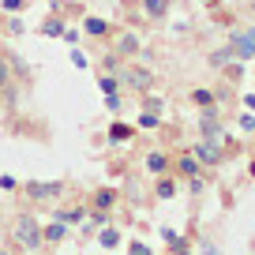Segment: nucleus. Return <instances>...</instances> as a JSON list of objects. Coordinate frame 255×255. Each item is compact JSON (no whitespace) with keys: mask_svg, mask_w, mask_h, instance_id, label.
<instances>
[{"mask_svg":"<svg viewBox=\"0 0 255 255\" xmlns=\"http://www.w3.org/2000/svg\"><path fill=\"white\" fill-rule=\"evenodd\" d=\"M0 87H8V60L0 56Z\"/></svg>","mask_w":255,"mask_h":255,"instance_id":"obj_19","label":"nucleus"},{"mask_svg":"<svg viewBox=\"0 0 255 255\" xmlns=\"http://www.w3.org/2000/svg\"><path fill=\"white\" fill-rule=\"evenodd\" d=\"M229 60H233V49H229V45H225V49H218V53L210 56V64H214V68H222V64H229Z\"/></svg>","mask_w":255,"mask_h":255,"instance_id":"obj_10","label":"nucleus"},{"mask_svg":"<svg viewBox=\"0 0 255 255\" xmlns=\"http://www.w3.org/2000/svg\"><path fill=\"white\" fill-rule=\"evenodd\" d=\"M87 30L90 34H105V23H102V19H87Z\"/></svg>","mask_w":255,"mask_h":255,"instance_id":"obj_18","label":"nucleus"},{"mask_svg":"<svg viewBox=\"0 0 255 255\" xmlns=\"http://www.w3.org/2000/svg\"><path fill=\"white\" fill-rule=\"evenodd\" d=\"M120 75H124L128 87H135V90H146V87H150V72H146V68H124Z\"/></svg>","mask_w":255,"mask_h":255,"instance_id":"obj_4","label":"nucleus"},{"mask_svg":"<svg viewBox=\"0 0 255 255\" xmlns=\"http://www.w3.org/2000/svg\"><path fill=\"white\" fill-rule=\"evenodd\" d=\"M150 15H165V0H143Z\"/></svg>","mask_w":255,"mask_h":255,"instance_id":"obj_16","label":"nucleus"},{"mask_svg":"<svg viewBox=\"0 0 255 255\" xmlns=\"http://www.w3.org/2000/svg\"><path fill=\"white\" fill-rule=\"evenodd\" d=\"M128 255H150V248H146V244H131V252H128Z\"/></svg>","mask_w":255,"mask_h":255,"instance_id":"obj_23","label":"nucleus"},{"mask_svg":"<svg viewBox=\"0 0 255 255\" xmlns=\"http://www.w3.org/2000/svg\"><path fill=\"white\" fill-rule=\"evenodd\" d=\"M158 195H161V199H173V195H176V184L173 180H158Z\"/></svg>","mask_w":255,"mask_h":255,"instance_id":"obj_12","label":"nucleus"},{"mask_svg":"<svg viewBox=\"0 0 255 255\" xmlns=\"http://www.w3.org/2000/svg\"><path fill=\"white\" fill-rule=\"evenodd\" d=\"M195 169H199V165H195V158H180V173L195 176Z\"/></svg>","mask_w":255,"mask_h":255,"instance_id":"obj_17","label":"nucleus"},{"mask_svg":"<svg viewBox=\"0 0 255 255\" xmlns=\"http://www.w3.org/2000/svg\"><path fill=\"white\" fill-rule=\"evenodd\" d=\"M240 128H244V131H255V117H240Z\"/></svg>","mask_w":255,"mask_h":255,"instance_id":"obj_22","label":"nucleus"},{"mask_svg":"<svg viewBox=\"0 0 255 255\" xmlns=\"http://www.w3.org/2000/svg\"><path fill=\"white\" fill-rule=\"evenodd\" d=\"M203 255H222V252H218L214 244H207V248H203Z\"/></svg>","mask_w":255,"mask_h":255,"instance_id":"obj_25","label":"nucleus"},{"mask_svg":"<svg viewBox=\"0 0 255 255\" xmlns=\"http://www.w3.org/2000/svg\"><path fill=\"white\" fill-rule=\"evenodd\" d=\"M252 176H255V161H252Z\"/></svg>","mask_w":255,"mask_h":255,"instance_id":"obj_27","label":"nucleus"},{"mask_svg":"<svg viewBox=\"0 0 255 255\" xmlns=\"http://www.w3.org/2000/svg\"><path fill=\"white\" fill-rule=\"evenodd\" d=\"M56 191H64V184L60 180H53V184H26V195H30V199H53Z\"/></svg>","mask_w":255,"mask_h":255,"instance_id":"obj_3","label":"nucleus"},{"mask_svg":"<svg viewBox=\"0 0 255 255\" xmlns=\"http://www.w3.org/2000/svg\"><path fill=\"white\" fill-rule=\"evenodd\" d=\"M128 135H131V128H128V124H113L109 128V139H113V143H120V139H128Z\"/></svg>","mask_w":255,"mask_h":255,"instance_id":"obj_9","label":"nucleus"},{"mask_svg":"<svg viewBox=\"0 0 255 255\" xmlns=\"http://www.w3.org/2000/svg\"><path fill=\"white\" fill-rule=\"evenodd\" d=\"M102 90H105V94H113V90H117V79H113V75H105V79H102Z\"/></svg>","mask_w":255,"mask_h":255,"instance_id":"obj_21","label":"nucleus"},{"mask_svg":"<svg viewBox=\"0 0 255 255\" xmlns=\"http://www.w3.org/2000/svg\"><path fill=\"white\" fill-rule=\"evenodd\" d=\"M102 244H105V248H117V244H120V233H117V229H105V233H102Z\"/></svg>","mask_w":255,"mask_h":255,"instance_id":"obj_15","label":"nucleus"},{"mask_svg":"<svg viewBox=\"0 0 255 255\" xmlns=\"http://www.w3.org/2000/svg\"><path fill=\"white\" fill-rule=\"evenodd\" d=\"M203 135H207V143H218V139H222V128H218V120L203 117Z\"/></svg>","mask_w":255,"mask_h":255,"instance_id":"obj_6","label":"nucleus"},{"mask_svg":"<svg viewBox=\"0 0 255 255\" xmlns=\"http://www.w3.org/2000/svg\"><path fill=\"white\" fill-rule=\"evenodd\" d=\"M120 102H124V98H120V94H117V90H113V94H109V98H105V105H109V109H120Z\"/></svg>","mask_w":255,"mask_h":255,"instance_id":"obj_20","label":"nucleus"},{"mask_svg":"<svg viewBox=\"0 0 255 255\" xmlns=\"http://www.w3.org/2000/svg\"><path fill=\"white\" fill-rule=\"evenodd\" d=\"M195 158L207 161V165H214V161L222 158V150H218V143H199V146H195Z\"/></svg>","mask_w":255,"mask_h":255,"instance_id":"obj_5","label":"nucleus"},{"mask_svg":"<svg viewBox=\"0 0 255 255\" xmlns=\"http://www.w3.org/2000/svg\"><path fill=\"white\" fill-rule=\"evenodd\" d=\"M11 233H15V240H19L23 248H30V252H38V248H41V229L34 225V218H26V214H23V218H15Z\"/></svg>","mask_w":255,"mask_h":255,"instance_id":"obj_1","label":"nucleus"},{"mask_svg":"<svg viewBox=\"0 0 255 255\" xmlns=\"http://www.w3.org/2000/svg\"><path fill=\"white\" fill-rule=\"evenodd\" d=\"M252 15H255V0H252Z\"/></svg>","mask_w":255,"mask_h":255,"instance_id":"obj_26","label":"nucleus"},{"mask_svg":"<svg viewBox=\"0 0 255 255\" xmlns=\"http://www.w3.org/2000/svg\"><path fill=\"white\" fill-rule=\"evenodd\" d=\"M146 169H150V173H165V154H150V158H146Z\"/></svg>","mask_w":255,"mask_h":255,"instance_id":"obj_8","label":"nucleus"},{"mask_svg":"<svg viewBox=\"0 0 255 255\" xmlns=\"http://www.w3.org/2000/svg\"><path fill=\"white\" fill-rule=\"evenodd\" d=\"M229 49H233V56H237V60H248V56H255V26H248V30L233 34Z\"/></svg>","mask_w":255,"mask_h":255,"instance_id":"obj_2","label":"nucleus"},{"mask_svg":"<svg viewBox=\"0 0 255 255\" xmlns=\"http://www.w3.org/2000/svg\"><path fill=\"white\" fill-rule=\"evenodd\" d=\"M191 102L203 105V109H210V105H214V94H210V90H195V94H191Z\"/></svg>","mask_w":255,"mask_h":255,"instance_id":"obj_7","label":"nucleus"},{"mask_svg":"<svg viewBox=\"0 0 255 255\" xmlns=\"http://www.w3.org/2000/svg\"><path fill=\"white\" fill-rule=\"evenodd\" d=\"M113 199H117V195H113V188H102V191L94 195V203H98V207H109Z\"/></svg>","mask_w":255,"mask_h":255,"instance_id":"obj_13","label":"nucleus"},{"mask_svg":"<svg viewBox=\"0 0 255 255\" xmlns=\"http://www.w3.org/2000/svg\"><path fill=\"white\" fill-rule=\"evenodd\" d=\"M4 8H8V11H19V8H23V0H4Z\"/></svg>","mask_w":255,"mask_h":255,"instance_id":"obj_24","label":"nucleus"},{"mask_svg":"<svg viewBox=\"0 0 255 255\" xmlns=\"http://www.w3.org/2000/svg\"><path fill=\"white\" fill-rule=\"evenodd\" d=\"M64 237V225H49V229H45V237H41V240H49V244H56V240H60Z\"/></svg>","mask_w":255,"mask_h":255,"instance_id":"obj_14","label":"nucleus"},{"mask_svg":"<svg viewBox=\"0 0 255 255\" xmlns=\"http://www.w3.org/2000/svg\"><path fill=\"white\" fill-rule=\"evenodd\" d=\"M139 49V38L135 34H124V38H120V53H135Z\"/></svg>","mask_w":255,"mask_h":255,"instance_id":"obj_11","label":"nucleus"}]
</instances>
